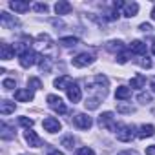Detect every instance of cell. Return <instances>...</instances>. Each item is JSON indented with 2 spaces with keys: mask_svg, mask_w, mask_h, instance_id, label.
I'll use <instances>...</instances> for the list:
<instances>
[{
  "mask_svg": "<svg viewBox=\"0 0 155 155\" xmlns=\"http://www.w3.org/2000/svg\"><path fill=\"white\" fill-rule=\"evenodd\" d=\"M99 126L101 128H106L110 131H117V124H115V115L111 111H104L101 117H99Z\"/></svg>",
  "mask_w": 155,
  "mask_h": 155,
  "instance_id": "obj_1",
  "label": "cell"
},
{
  "mask_svg": "<svg viewBox=\"0 0 155 155\" xmlns=\"http://www.w3.org/2000/svg\"><path fill=\"white\" fill-rule=\"evenodd\" d=\"M38 57H40V55L35 53L33 49H28L26 53L20 55L18 60H20V66H22V68H31V66H35V64L38 62Z\"/></svg>",
  "mask_w": 155,
  "mask_h": 155,
  "instance_id": "obj_2",
  "label": "cell"
},
{
  "mask_svg": "<svg viewBox=\"0 0 155 155\" xmlns=\"http://www.w3.org/2000/svg\"><path fill=\"white\" fill-rule=\"evenodd\" d=\"M93 60H95V57H93V55H90V53H81V55L73 57L71 64H73L75 68H86V66L93 64Z\"/></svg>",
  "mask_w": 155,
  "mask_h": 155,
  "instance_id": "obj_3",
  "label": "cell"
},
{
  "mask_svg": "<svg viewBox=\"0 0 155 155\" xmlns=\"http://www.w3.org/2000/svg\"><path fill=\"white\" fill-rule=\"evenodd\" d=\"M117 139L120 140V142H130L131 139H133V128L131 126H126V124H120L119 128H117Z\"/></svg>",
  "mask_w": 155,
  "mask_h": 155,
  "instance_id": "obj_4",
  "label": "cell"
},
{
  "mask_svg": "<svg viewBox=\"0 0 155 155\" xmlns=\"http://www.w3.org/2000/svg\"><path fill=\"white\" fill-rule=\"evenodd\" d=\"M73 122H75V126H77V128H81V130H90V128L93 126L91 117H90V115H86V113H77V115H75V119H73Z\"/></svg>",
  "mask_w": 155,
  "mask_h": 155,
  "instance_id": "obj_5",
  "label": "cell"
},
{
  "mask_svg": "<svg viewBox=\"0 0 155 155\" xmlns=\"http://www.w3.org/2000/svg\"><path fill=\"white\" fill-rule=\"evenodd\" d=\"M48 104H49V108H51L53 111H57V113H66V111H68V110H66V104H64L62 99L57 97V95H48Z\"/></svg>",
  "mask_w": 155,
  "mask_h": 155,
  "instance_id": "obj_6",
  "label": "cell"
},
{
  "mask_svg": "<svg viewBox=\"0 0 155 155\" xmlns=\"http://www.w3.org/2000/svg\"><path fill=\"white\" fill-rule=\"evenodd\" d=\"M42 126H44V130L49 131V133H57V131H60V128H62V124H60L58 119H55V117H46V119L42 120Z\"/></svg>",
  "mask_w": 155,
  "mask_h": 155,
  "instance_id": "obj_7",
  "label": "cell"
},
{
  "mask_svg": "<svg viewBox=\"0 0 155 155\" xmlns=\"http://www.w3.org/2000/svg\"><path fill=\"white\" fill-rule=\"evenodd\" d=\"M66 91H68V99H69V101H71L73 104H75V102H79V101L82 99L81 88H79V84H75V82H73V84H71V86H69V88H68Z\"/></svg>",
  "mask_w": 155,
  "mask_h": 155,
  "instance_id": "obj_8",
  "label": "cell"
},
{
  "mask_svg": "<svg viewBox=\"0 0 155 155\" xmlns=\"http://www.w3.org/2000/svg\"><path fill=\"white\" fill-rule=\"evenodd\" d=\"M24 139H26V142H28L29 146H33V148H38V146L42 144V142H40V137H38L33 130H26Z\"/></svg>",
  "mask_w": 155,
  "mask_h": 155,
  "instance_id": "obj_9",
  "label": "cell"
},
{
  "mask_svg": "<svg viewBox=\"0 0 155 155\" xmlns=\"http://www.w3.org/2000/svg\"><path fill=\"white\" fill-rule=\"evenodd\" d=\"M15 99L18 102H31L33 101V91L31 90H17L15 91Z\"/></svg>",
  "mask_w": 155,
  "mask_h": 155,
  "instance_id": "obj_10",
  "label": "cell"
},
{
  "mask_svg": "<svg viewBox=\"0 0 155 155\" xmlns=\"http://www.w3.org/2000/svg\"><path fill=\"white\" fill-rule=\"evenodd\" d=\"M15 55V48H11L9 44H0V58L2 60H9Z\"/></svg>",
  "mask_w": 155,
  "mask_h": 155,
  "instance_id": "obj_11",
  "label": "cell"
},
{
  "mask_svg": "<svg viewBox=\"0 0 155 155\" xmlns=\"http://www.w3.org/2000/svg\"><path fill=\"white\" fill-rule=\"evenodd\" d=\"M71 84H73V81H71V77H68V75L55 79V88H57V90H68Z\"/></svg>",
  "mask_w": 155,
  "mask_h": 155,
  "instance_id": "obj_12",
  "label": "cell"
},
{
  "mask_svg": "<svg viewBox=\"0 0 155 155\" xmlns=\"http://www.w3.org/2000/svg\"><path fill=\"white\" fill-rule=\"evenodd\" d=\"M153 135H155V128L151 124H142L139 128V133H137L139 139H146V137H153Z\"/></svg>",
  "mask_w": 155,
  "mask_h": 155,
  "instance_id": "obj_13",
  "label": "cell"
},
{
  "mask_svg": "<svg viewBox=\"0 0 155 155\" xmlns=\"http://www.w3.org/2000/svg\"><path fill=\"white\" fill-rule=\"evenodd\" d=\"M122 9H124V17L131 18V17H135L139 13V4L137 2H128V4H124Z\"/></svg>",
  "mask_w": 155,
  "mask_h": 155,
  "instance_id": "obj_14",
  "label": "cell"
},
{
  "mask_svg": "<svg viewBox=\"0 0 155 155\" xmlns=\"http://www.w3.org/2000/svg\"><path fill=\"white\" fill-rule=\"evenodd\" d=\"M9 8L17 13H26L29 11V4L28 2H20V0H13V2H9Z\"/></svg>",
  "mask_w": 155,
  "mask_h": 155,
  "instance_id": "obj_15",
  "label": "cell"
},
{
  "mask_svg": "<svg viewBox=\"0 0 155 155\" xmlns=\"http://www.w3.org/2000/svg\"><path fill=\"white\" fill-rule=\"evenodd\" d=\"M69 11H71V4H69V2L60 0V2L55 4V13H57V15H68Z\"/></svg>",
  "mask_w": 155,
  "mask_h": 155,
  "instance_id": "obj_16",
  "label": "cell"
},
{
  "mask_svg": "<svg viewBox=\"0 0 155 155\" xmlns=\"http://www.w3.org/2000/svg\"><path fill=\"white\" fill-rule=\"evenodd\" d=\"M130 51L131 53H137V55H144L146 53V44L140 42V40H133L130 44Z\"/></svg>",
  "mask_w": 155,
  "mask_h": 155,
  "instance_id": "obj_17",
  "label": "cell"
},
{
  "mask_svg": "<svg viewBox=\"0 0 155 155\" xmlns=\"http://www.w3.org/2000/svg\"><path fill=\"white\" fill-rule=\"evenodd\" d=\"M131 97V90L128 88V86H119L117 88V91H115V99H119V101H126V99H130Z\"/></svg>",
  "mask_w": 155,
  "mask_h": 155,
  "instance_id": "obj_18",
  "label": "cell"
},
{
  "mask_svg": "<svg viewBox=\"0 0 155 155\" xmlns=\"http://www.w3.org/2000/svg\"><path fill=\"white\" fill-rule=\"evenodd\" d=\"M144 84H146V77L144 75H135L133 79H131V82H130V86L131 88H135V90H140V88H144Z\"/></svg>",
  "mask_w": 155,
  "mask_h": 155,
  "instance_id": "obj_19",
  "label": "cell"
},
{
  "mask_svg": "<svg viewBox=\"0 0 155 155\" xmlns=\"http://www.w3.org/2000/svg\"><path fill=\"white\" fill-rule=\"evenodd\" d=\"M13 111H15V102H11V101H2L0 102V113L2 115H9Z\"/></svg>",
  "mask_w": 155,
  "mask_h": 155,
  "instance_id": "obj_20",
  "label": "cell"
},
{
  "mask_svg": "<svg viewBox=\"0 0 155 155\" xmlns=\"http://www.w3.org/2000/svg\"><path fill=\"white\" fill-rule=\"evenodd\" d=\"M0 130H2V131H0V137H2L4 140H9V139H15V131L6 124V122H2V126H0Z\"/></svg>",
  "mask_w": 155,
  "mask_h": 155,
  "instance_id": "obj_21",
  "label": "cell"
},
{
  "mask_svg": "<svg viewBox=\"0 0 155 155\" xmlns=\"http://www.w3.org/2000/svg\"><path fill=\"white\" fill-rule=\"evenodd\" d=\"M0 18H2V24H4V26H11V28L18 26V22H17L15 18H11V17H9V13H6V11L0 13Z\"/></svg>",
  "mask_w": 155,
  "mask_h": 155,
  "instance_id": "obj_22",
  "label": "cell"
},
{
  "mask_svg": "<svg viewBox=\"0 0 155 155\" xmlns=\"http://www.w3.org/2000/svg\"><path fill=\"white\" fill-rule=\"evenodd\" d=\"M58 44H62L64 48H71V46H77L79 44V38H75V37H62L58 40Z\"/></svg>",
  "mask_w": 155,
  "mask_h": 155,
  "instance_id": "obj_23",
  "label": "cell"
},
{
  "mask_svg": "<svg viewBox=\"0 0 155 155\" xmlns=\"http://www.w3.org/2000/svg\"><path fill=\"white\" fill-rule=\"evenodd\" d=\"M106 48H108L110 51H122V49H124V44H122L120 40H111V42L106 44Z\"/></svg>",
  "mask_w": 155,
  "mask_h": 155,
  "instance_id": "obj_24",
  "label": "cell"
},
{
  "mask_svg": "<svg viewBox=\"0 0 155 155\" xmlns=\"http://www.w3.org/2000/svg\"><path fill=\"white\" fill-rule=\"evenodd\" d=\"M99 102H101L99 97H91V99H86L84 106H86V110H97L99 108Z\"/></svg>",
  "mask_w": 155,
  "mask_h": 155,
  "instance_id": "obj_25",
  "label": "cell"
},
{
  "mask_svg": "<svg viewBox=\"0 0 155 155\" xmlns=\"http://www.w3.org/2000/svg\"><path fill=\"white\" fill-rule=\"evenodd\" d=\"M42 88V82L37 79V77H31V79H28V90H40Z\"/></svg>",
  "mask_w": 155,
  "mask_h": 155,
  "instance_id": "obj_26",
  "label": "cell"
},
{
  "mask_svg": "<svg viewBox=\"0 0 155 155\" xmlns=\"http://www.w3.org/2000/svg\"><path fill=\"white\" fill-rule=\"evenodd\" d=\"M137 101H139L140 104H148V102H151V93H139Z\"/></svg>",
  "mask_w": 155,
  "mask_h": 155,
  "instance_id": "obj_27",
  "label": "cell"
},
{
  "mask_svg": "<svg viewBox=\"0 0 155 155\" xmlns=\"http://www.w3.org/2000/svg\"><path fill=\"white\" fill-rule=\"evenodd\" d=\"M62 146L68 148V150H73V146H75V139H73V137H64V139H62Z\"/></svg>",
  "mask_w": 155,
  "mask_h": 155,
  "instance_id": "obj_28",
  "label": "cell"
},
{
  "mask_svg": "<svg viewBox=\"0 0 155 155\" xmlns=\"http://www.w3.org/2000/svg\"><path fill=\"white\" fill-rule=\"evenodd\" d=\"M75 155H95V151H93L91 148L84 146V148H79V150H77V153H75Z\"/></svg>",
  "mask_w": 155,
  "mask_h": 155,
  "instance_id": "obj_29",
  "label": "cell"
},
{
  "mask_svg": "<svg viewBox=\"0 0 155 155\" xmlns=\"http://www.w3.org/2000/svg\"><path fill=\"white\" fill-rule=\"evenodd\" d=\"M33 9H35L37 13H48V11H49L48 4H35V6H33Z\"/></svg>",
  "mask_w": 155,
  "mask_h": 155,
  "instance_id": "obj_30",
  "label": "cell"
},
{
  "mask_svg": "<svg viewBox=\"0 0 155 155\" xmlns=\"http://www.w3.org/2000/svg\"><path fill=\"white\" fill-rule=\"evenodd\" d=\"M15 86H17V82H15L13 79H6V81L2 82V88H4V90H13Z\"/></svg>",
  "mask_w": 155,
  "mask_h": 155,
  "instance_id": "obj_31",
  "label": "cell"
},
{
  "mask_svg": "<svg viewBox=\"0 0 155 155\" xmlns=\"http://www.w3.org/2000/svg\"><path fill=\"white\" fill-rule=\"evenodd\" d=\"M117 111H119V113H133L135 110H133L131 106H124V104H119V106H117Z\"/></svg>",
  "mask_w": 155,
  "mask_h": 155,
  "instance_id": "obj_32",
  "label": "cell"
},
{
  "mask_svg": "<svg viewBox=\"0 0 155 155\" xmlns=\"http://www.w3.org/2000/svg\"><path fill=\"white\" fill-rule=\"evenodd\" d=\"M18 122H20L24 128H28V130L33 126V119H28V117H20V119H18Z\"/></svg>",
  "mask_w": 155,
  "mask_h": 155,
  "instance_id": "obj_33",
  "label": "cell"
},
{
  "mask_svg": "<svg viewBox=\"0 0 155 155\" xmlns=\"http://www.w3.org/2000/svg\"><path fill=\"white\" fill-rule=\"evenodd\" d=\"M128 58H130V55H128V53H120V55H117V62H119V64H126V62H128Z\"/></svg>",
  "mask_w": 155,
  "mask_h": 155,
  "instance_id": "obj_34",
  "label": "cell"
},
{
  "mask_svg": "<svg viewBox=\"0 0 155 155\" xmlns=\"http://www.w3.org/2000/svg\"><path fill=\"white\" fill-rule=\"evenodd\" d=\"M139 64L142 66V68H151V60L146 57V58H139Z\"/></svg>",
  "mask_w": 155,
  "mask_h": 155,
  "instance_id": "obj_35",
  "label": "cell"
},
{
  "mask_svg": "<svg viewBox=\"0 0 155 155\" xmlns=\"http://www.w3.org/2000/svg\"><path fill=\"white\" fill-rule=\"evenodd\" d=\"M139 29H140V31H144V33H148V31H150V29H151V26H150V24H146V22H144V24H140V26H139Z\"/></svg>",
  "mask_w": 155,
  "mask_h": 155,
  "instance_id": "obj_36",
  "label": "cell"
},
{
  "mask_svg": "<svg viewBox=\"0 0 155 155\" xmlns=\"http://www.w3.org/2000/svg\"><path fill=\"white\" fill-rule=\"evenodd\" d=\"M146 155H155V144H151V146L146 148Z\"/></svg>",
  "mask_w": 155,
  "mask_h": 155,
  "instance_id": "obj_37",
  "label": "cell"
},
{
  "mask_svg": "<svg viewBox=\"0 0 155 155\" xmlns=\"http://www.w3.org/2000/svg\"><path fill=\"white\" fill-rule=\"evenodd\" d=\"M117 155H137V151H133V150H126V151H120V153H117Z\"/></svg>",
  "mask_w": 155,
  "mask_h": 155,
  "instance_id": "obj_38",
  "label": "cell"
},
{
  "mask_svg": "<svg viewBox=\"0 0 155 155\" xmlns=\"http://www.w3.org/2000/svg\"><path fill=\"white\" fill-rule=\"evenodd\" d=\"M150 88H151V91L155 93V77H151V81H150Z\"/></svg>",
  "mask_w": 155,
  "mask_h": 155,
  "instance_id": "obj_39",
  "label": "cell"
},
{
  "mask_svg": "<svg viewBox=\"0 0 155 155\" xmlns=\"http://www.w3.org/2000/svg\"><path fill=\"white\" fill-rule=\"evenodd\" d=\"M51 22H53V26H57V28H58V26H60V28H62V26H64V24H62V22H60V20H51Z\"/></svg>",
  "mask_w": 155,
  "mask_h": 155,
  "instance_id": "obj_40",
  "label": "cell"
},
{
  "mask_svg": "<svg viewBox=\"0 0 155 155\" xmlns=\"http://www.w3.org/2000/svg\"><path fill=\"white\" fill-rule=\"evenodd\" d=\"M48 155H64V153H62V151H58V150H57V151H49V153H48Z\"/></svg>",
  "mask_w": 155,
  "mask_h": 155,
  "instance_id": "obj_41",
  "label": "cell"
},
{
  "mask_svg": "<svg viewBox=\"0 0 155 155\" xmlns=\"http://www.w3.org/2000/svg\"><path fill=\"white\" fill-rule=\"evenodd\" d=\"M151 18L155 20V6H153V9H151Z\"/></svg>",
  "mask_w": 155,
  "mask_h": 155,
  "instance_id": "obj_42",
  "label": "cell"
},
{
  "mask_svg": "<svg viewBox=\"0 0 155 155\" xmlns=\"http://www.w3.org/2000/svg\"><path fill=\"white\" fill-rule=\"evenodd\" d=\"M151 51H153V55H155V46H153V49H151Z\"/></svg>",
  "mask_w": 155,
  "mask_h": 155,
  "instance_id": "obj_43",
  "label": "cell"
}]
</instances>
